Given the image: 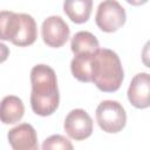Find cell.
Wrapping results in <instances>:
<instances>
[{"instance_id":"6da1fadb","label":"cell","mask_w":150,"mask_h":150,"mask_svg":"<svg viewBox=\"0 0 150 150\" xmlns=\"http://www.w3.org/2000/svg\"><path fill=\"white\" fill-rule=\"evenodd\" d=\"M30 107L39 116H49L56 111L60 103L56 74L47 64H36L30 70Z\"/></svg>"},{"instance_id":"7a4b0ae2","label":"cell","mask_w":150,"mask_h":150,"mask_svg":"<svg viewBox=\"0 0 150 150\" xmlns=\"http://www.w3.org/2000/svg\"><path fill=\"white\" fill-rule=\"evenodd\" d=\"M123 68L118 55L108 48H100L91 61V82L104 93L120 89L123 81Z\"/></svg>"},{"instance_id":"3957f363","label":"cell","mask_w":150,"mask_h":150,"mask_svg":"<svg viewBox=\"0 0 150 150\" xmlns=\"http://www.w3.org/2000/svg\"><path fill=\"white\" fill-rule=\"evenodd\" d=\"M38 36L34 18L25 13L2 11L0 15V38L19 47H27L35 42Z\"/></svg>"},{"instance_id":"277c9868","label":"cell","mask_w":150,"mask_h":150,"mask_svg":"<svg viewBox=\"0 0 150 150\" xmlns=\"http://www.w3.org/2000/svg\"><path fill=\"white\" fill-rule=\"evenodd\" d=\"M96 121L104 132L116 134L125 127L127 114L120 102L105 100L96 108Z\"/></svg>"},{"instance_id":"5b68a950","label":"cell","mask_w":150,"mask_h":150,"mask_svg":"<svg viewBox=\"0 0 150 150\" xmlns=\"http://www.w3.org/2000/svg\"><path fill=\"white\" fill-rule=\"evenodd\" d=\"M125 9L116 0H103L98 5L95 22L102 32L114 33L125 23Z\"/></svg>"},{"instance_id":"8992f818","label":"cell","mask_w":150,"mask_h":150,"mask_svg":"<svg viewBox=\"0 0 150 150\" xmlns=\"http://www.w3.org/2000/svg\"><path fill=\"white\" fill-rule=\"evenodd\" d=\"M41 35L43 42L48 47L59 48L67 42L70 35V29L61 16L52 15L42 22Z\"/></svg>"},{"instance_id":"52a82bcc","label":"cell","mask_w":150,"mask_h":150,"mask_svg":"<svg viewBox=\"0 0 150 150\" xmlns=\"http://www.w3.org/2000/svg\"><path fill=\"white\" fill-rule=\"evenodd\" d=\"M67 135L75 141H83L93 134V120L83 109H73L63 123Z\"/></svg>"},{"instance_id":"ba28073f","label":"cell","mask_w":150,"mask_h":150,"mask_svg":"<svg viewBox=\"0 0 150 150\" xmlns=\"http://www.w3.org/2000/svg\"><path fill=\"white\" fill-rule=\"evenodd\" d=\"M128 100L137 109L150 107V74H136L128 88Z\"/></svg>"},{"instance_id":"9c48e42d","label":"cell","mask_w":150,"mask_h":150,"mask_svg":"<svg viewBox=\"0 0 150 150\" xmlns=\"http://www.w3.org/2000/svg\"><path fill=\"white\" fill-rule=\"evenodd\" d=\"M8 143L14 150H36L38 136L29 123H22L12 128L7 134Z\"/></svg>"},{"instance_id":"30bf717a","label":"cell","mask_w":150,"mask_h":150,"mask_svg":"<svg viewBox=\"0 0 150 150\" xmlns=\"http://www.w3.org/2000/svg\"><path fill=\"white\" fill-rule=\"evenodd\" d=\"M25 112V107L18 96L8 95L5 96L1 101V122L4 124H14L19 122Z\"/></svg>"},{"instance_id":"8fae6325","label":"cell","mask_w":150,"mask_h":150,"mask_svg":"<svg viewBox=\"0 0 150 150\" xmlns=\"http://www.w3.org/2000/svg\"><path fill=\"white\" fill-rule=\"evenodd\" d=\"M93 0H64L63 11L74 23H84L89 20Z\"/></svg>"},{"instance_id":"7c38bea8","label":"cell","mask_w":150,"mask_h":150,"mask_svg":"<svg viewBox=\"0 0 150 150\" xmlns=\"http://www.w3.org/2000/svg\"><path fill=\"white\" fill-rule=\"evenodd\" d=\"M70 47L74 55L94 54L100 49L98 40L96 39V36L90 32H86V30L77 32L73 36Z\"/></svg>"},{"instance_id":"4fadbf2b","label":"cell","mask_w":150,"mask_h":150,"mask_svg":"<svg viewBox=\"0 0 150 150\" xmlns=\"http://www.w3.org/2000/svg\"><path fill=\"white\" fill-rule=\"evenodd\" d=\"M95 54V53H94ZM94 54L75 55L70 62L73 76L80 82H91V61Z\"/></svg>"},{"instance_id":"5bb4252c","label":"cell","mask_w":150,"mask_h":150,"mask_svg":"<svg viewBox=\"0 0 150 150\" xmlns=\"http://www.w3.org/2000/svg\"><path fill=\"white\" fill-rule=\"evenodd\" d=\"M43 150H49V149H73V144L70 141H68L64 136L62 135H52L48 138L45 139L42 144Z\"/></svg>"},{"instance_id":"9a60e30c","label":"cell","mask_w":150,"mask_h":150,"mask_svg":"<svg viewBox=\"0 0 150 150\" xmlns=\"http://www.w3.org/2000/svg\"><path fill=\"white\" fill-rule=\"evenodd\" d=\"M142 62L145 67L150 68V40L144 45L142 50Z\"/></svg>"},{"instance_id":"2e32d148","label":"cell","mask_w":150,"mask_h":150,"mask_svg":"<svg viewBox=\"0 0 150 150\" xmlns=\"http://www.w3.org/2000/svg\"><path fill=\"white\" fill-rule=\"evenodd\" d=\"M125 1L132 6H141V5H144L148 0H125Z\"/></svg>"}]
</instances>
